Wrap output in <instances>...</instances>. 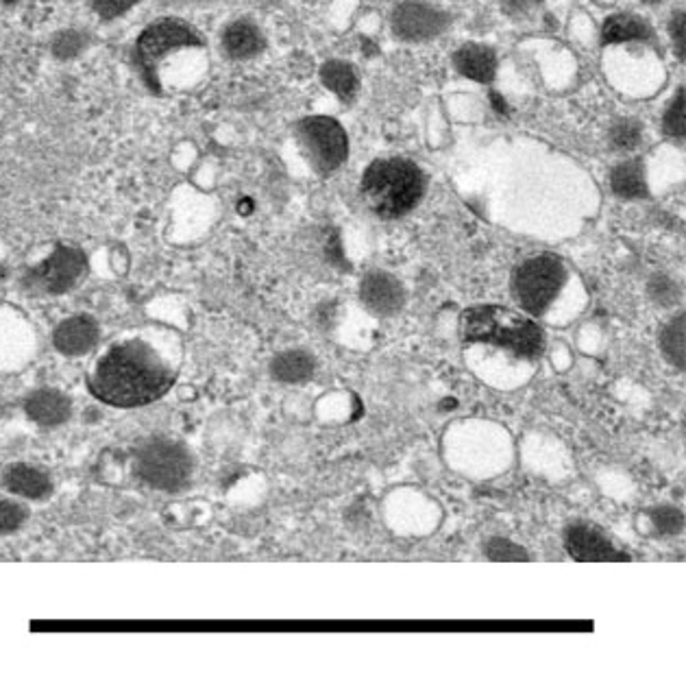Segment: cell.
Instances as JSON below:
<instances>
[{
	"instance_id": "cell-31",
	"label": "cell",
	"mask_w": 686,
	"mask_h": 678,
	"mask_svg": "<svg viewBox=\"0 0 686 678\" xmlns=\"http://www.w3.org/2000/svg\"><path fill=\"white\" fill-rule=\"evenodd\" d=\"M528 2H530V0H503L508 13H512V11H523V9L528 7Z\"/></svg>"
},
{
	"instance_id": "cell-14",
	"label": "cell",
	"mask_w": 686,
	"mask_h": 678,
	"mask_svg": "<svg viewBox=\"0 0 686 678\" xmlns=\"http://www.w3.org/2000/svg\"><path fill=\"white\" fill-rule=\"evenodd\" d=\"M453 64L467 79L491 83L498 70V55L484 44H464L460 51H455Z\"/></svg>"
},
{
	"instance_id": "cell-6",
	"label": "cell",
	"mask_w": 686,
	"mask_h": 678,
	"mask_svg": "<svg viewBox=\"0 0 686 678\" xmlns=\"http://www.w3.org/2000/svg\"><path fill=\"white\" fill-rule=\"evenodd\" d=\"M566 279V269L554 256H536L521 265L514 275V290L521 306L530 315H543L559 297Z\"/></svg>"
},
{
	"instance_id": "cell-25",
	"label": "cell",
	"mask_w": 686,
	"mask_h": 678,
	"mask_svg": "<svg viewBox=\"0 0 686 678\" xmlns=\"http://www.w3.org/2000/svg\"><path fill=\"white\" fill-rule=\"evenodd\" d=\"M27 522L24 506L16 502H0V535H9L18 531Z\"/></svg>"
},
{
	"instance_id": "cell-20",
	"label": "cell",
	"mask_w": 686,
	"mask_h": 678,
	"mask_svg": "<svg viewBox=\"0 0 686 678\" xmlns=\"http://www.w3.org/2000/svg\"><path fill=\"white\" fill-rule=\"evenodd\" d=\"M320 81L342 101H351L358 92V74L347 62H327L320 69Z\"/></svg>"
},
{
	"instance_id": "cell-13",
	"label": "cell",
	"mask_w": 686,
	"mask_h": 678,
	"mask_svg": "<svg viewBox=\"0 0 686 678\" xmlns=\"http://www.w3.org/2000/svg\"><path fill=\"white\" fill-rule=\"evenodd\" d=\"M24 410L40 428H58L70 417V400L60 391L42 389L27 400Z\"/></svg>"
},
{
	"instance_id": "cell-24",
	"label": "cell",
	"mask_w": 686,
	"mask_h": 678,
	"mask_svg": "<svg viewBox=\"0 0 686 678\" xmlns=\"http://www.w3.org/2000/svg\"><path fill=\"white\" fill-rule=\"evenodd\" d=\"M611 142L615 148L622 151H632L638 146L641 142V127L632 121H620L613 130H611Z\"/></svg>"
},
{
	"instance_id": "cell-5",
	"label": "cell",
	"mask_w": 686,
	"mask_h": 678,
	"mask_svg": "<svg viewBox=\"0 0 686 678\" xmlns=\"http://www.w3.org/2000/svg\"><path fill=\"white\" fill-rule=\"evenodd\" d=\"M137 475L162 491H177L186 486L192 474V459L184 445L175 441H151L144 445L135 461Z\"/></svg>"
},
{
	"instance_id": "cell-27",
	"label": "cell",
	"mask_w": 686,
	"mask_h": 678,
	"mask_svg": "<svg viewBox=\"0 0 686 678\" xmlns=\"http://www.w3.org/2000/svg\"><path fill=\"white\" fill-rule=\"evenodd\" d=\"M487 554L493 561H525L528 558L521 547L505 540H491L487 543Z\"/></svg>"
},
{
	"instance_id": "cell-9",
	"label": "cell",
	"mask_w": 686,
	"mask_h": 678,
	"mask_svg": "<svg viewBox=\"0 0 686 678\" xmlns=\"http://www.w3.org/2000/svg\"><path fill=\"white\" fill-rule=\"evenodd\" d=\"M447 24L449 18L442 11L414 0L401 2L392 13V31L403 42L432 40L444 31Z\"/></svg>"
},
{
	"instance_id": "cell-16",
	"label": "cell",
	"mask_w": 686,
	"mask_h": 678,
	"mask_svg": "<svg viewBox=\"0 0 686 678\" xmlns=\"http://www.w3.org/2000/svg\"><path fill=\"white\" fill-rule=\"evenodd\" d=\"M223 47L232 60H249L264 49V38L253 22L238 20L225 29Z\"/></svg>"
},
{
	"instance_id": "cell-11",
	"label": "cell",
	"mask_w": 686,
	"mask_h": 678,
	"mask_svg": "<svg viewBox=\"0 0 686 678\" xmlns=\"http://www.w3.org/2000/svg\"><path fill=\"white\" fill-rule=\"evenodd\" d=\"M360 297L375 315H395L403 306V288L388 273L371 271L360 286Z\"/></svg>"
},
{
	"instance_id": "cell-35",
	"label": "cell",
	"mask_w": 686,
	"mask_h": 678,
	"mask_svg": "<svg viewBox=\"0 0 686 678\" xmlns=\"http://www.w3.org/2000/svg\"><path fill=\"white\" fill-rule=\"evenodd\" d=\"M647 2H658V0H647Z\"/></svg>"
},
{
	"instance_id": "cell-34",
	"label": "cell",
	"mask_w": 686,
	"mask_h": 678,
	"mask_svg": "<svg viewBox=\"0 0 686 678\" xmlns=\"http://www.w3.org/2000/svg\"><path fill=\"white\" fill-rule=\"evenodd\" d=\"M2 2H7V4H13V2H18V0H2Z\"/></svg>"
},
{
	"instance_id": "cell-18",
	"label": "cell",
	"mask_w": 686,
	"mask_h": 678,
	"mask_svg": "<svg viewBox=\"0 0 686 678\" xmlns=\"http://www.w3.org/2000/svg\"><path fill=\"white\" fill-rule=\"evenodd\" d=\"M611 186L622 199H643L647 195V184L641 162L632 160L615 166L611 173Z\"/></svg>"
},
{
	"instance_id": "cell-2",
	"label": "cell",
	"mask_w": 686,
	"mask_h": 678,
	"mask_svg": "<svg viewBox=\"0 0 686 678\" xmlns=\"http://www.w3.org/2000/svg\"><path fill=\"white\" fill-rule=\"evenodd\" d=\"M362 195L377 216L399 218L423 199L426 175L410 160H377L362 177Z\"/></svg>"
},
{
	"instance_id": "cell-12",
	"label": "cell",
	"mask_w": 686,
	"mask_h": 678,
	"mask_svg": "<svg viewBox=\"0 0 686 678\" xmlns=\"http://www.w3.org/2000/svg\"><path fill=\"white\" fill-rule=\"evenodd\" d=\"M99 326L90 317H72L55 330L53 342L63 356H83L99 342Z\"/></svg>"
},
{
	"instance_id": "cell-33",
	"label": "cell",
	"mask_w": 686,
	"mask_h": 678,
	"mask_svg": "<svg viewBox=\"0 0 686 678\" xmlns=\"http://www.w3.org/2000/svg\"><path fill=\"white\" fill-rule=\"evenodd\" d=\"M173 4H201V2H214V0H166Z\"/></svg>"
},
{
	"instance_id": "cell-23",
	"label": "cell",
	"mask_w": 686,
	"mask_h": 678,
	"mask_svg": "<svg viewBox=\"0 0 686 678\" xmlns=\"http://www.w3.org/2000/svg\"><path fill=\"white\" fill-rule=\"evenodd\" d=\"M652 522H654L658 535H663V537L678 535L683 531V524H685L683 513L676 511V508H658V511H654L652 513Z\"/></svg>"
},
{
	"instance_id": "cell-3",
	"label": "cell",
	"mask_w": 686,
	"mask_h": 678,
	"mask_svg": "<svg viewBox=\"0 0 686 678\" xmlns=\"http://www.w3.org/2000/svg\"><path fill=\"white\" fill-rule=\"evenodd\" d=\"M462 337L467 342H489L516 356L534 358L543 349L541 328L501 306H473L462 315Z\"/></svg>"
},
{
	"instance_id": "cell-15",
	"label": "cell",
	"mask_w": 686,
	"mask_h": 678,
	"mask_svg": "<svg viewBox=\"0 0 686 678\" xmlns=\"http://www.w3.org/2000/svg\"><path fill=\"white\" fill-rule=\"evenodd\" d=\"M2 484L13 495L27 500H42L51 493V477L31 465H13L11 470H7Z\"/></svg>"
},
{
	"instance_id": "cell-28",
	"label": "cell",
	"mask_w": 686,
	"mask_h": 678,
	"mask_svg": "<svg viewBox=\"0 0 686 678\" xmlns=\"http://www.w3.org/2000/svg\"><path fill=\"white\" fill-rule=\"evenodd\" d=\"M135 2L137 0H92V7L103 20H114L126 13Z\"/></svg>"
},
{
	"instance_id": "cell-32",
	"label": "cell",
	"mask_w": 686,
	"mask_h": 678,
	"mask_svg": "<svg viewBox=\"0 0 686 678\" xmlns=\"http://www.w3.org/2000/svg\"><path fill=\"white\" fill-rule=\"evenodd\" d=\"M238 212H240L243 216L250 214V212H253V202H250V199H243V202L238 204Z\"/></svg>"
},
{
	"instance_id": "cell-29",
	"label": "cell",
	"mask_w": 686,
	"mask_h": 678,
	"mask_svg": "<svg viewBox=\"0 0 686 678\" xmlns=\"http://www.w3.org/2000/svg\"><path fill=\"white\" fill-rule=\"evenodd\" d=\"M672 35L676 42V53L680 60H685V13L678 11L672 22Z\"/></svg>"
},
{
	"instance_id": "cell-26",
	"label": "cell",
	"mask_w": 686,
	"mask_h": 678,
	"mask_svg": "<svg viewBox=\"0 0 686 678\" xmlns=\"http://www.w3.org/2000/svg\"><path fill=\"white\" fill-rule=\"evenodd\" d=\"M649 295L654 301H658L661 306H672L678 297H680V290L678 286L674 284V279L665 277V275H658L649 281Z\"/></svg>"
},
{
	"instance_id": "cell-22",
	"label": "cell",
	"mask_w": 686,
	"mask_h": 678,
	"mask_svg": "<svg viewBox=\"0 0 686 678\" xmlns=\"http://www.w3.org/2000/svg\"><path fill=\"white\" fill-rule=\"evenodd\" d=\"M663 127H665L667 136H685V94H683V90L676 94L674 103L667 107V112H665V121H663Z\"/></svg>"
},
{
	"instance_id": "cell-8",
	"label": "cell",
	"mask_w": 686,
	"mask_h": 678,
	"mask_svg": "<svg viewBox=\"0 0 686 678\" xmlns=\"http://www.w3.org/2000/svg\"><path fill=\"white\" fill-rule=\"evenodd\" d=\"M85 271V256L72 247H58L38 269L29 273V284L35 290L62 295L70 290Z\"/></svg>"
},
{
	"instance_id": "cell-7",
	"label": "cell",
	"mask_w": 686,
	"mask_h": 678,
	"mask_svg": "<svg viewBox=\"0 0 686 678\" xmlns=\"http://www.w3.org/2000/svg\"><path fill=\"white\" fill-rule=\"evenodd\" d=\"M297 137L314 168L322 175L340 168L349 155L345 130L329 116H308L297 125Z\"/></svg>"
},
{
	"instance_id": "cell-1",
	"label": "cell",
	"mask_w": 686,
	"mask_h": 678,
	"mask_svg": "<svg viewBox=\"0 0 686 678\" xmlns=\"http://www.w3.org/2000/svg\"><path fill=\"white\" fill-rule=\"evenodd\" d=\"M175 382V371L146 340L110 347L90 376V391L110 407H144L162 398Z\"/></svg>"
},
{
	"instance_id": "cell-19",
	"label": "cell",
	"mask_w": 686,
	"mask_h": 678,
	"mask_svg": "<svg viewBox=\"0 0 686 678\" xmlns=\"http://www.w3.org/2000/svg\"><path fill=\"white\" fill-rule=\"evenodd\" d=\"M270 371L279 382L297 384L313 378L314 358L306 351H286L273 360Z\"/></svg>"
},
{
	"instance_id": "cell-17",
	"label": "cell",
	"mask_w": 686,
	"mask_h": 678,
	"mask_svg": "<svg viewBox=\"0 0 686 678\" xmlns=\"http://www.w3.org/2000/svg\"><path fill=\"white\" fill-rule=\"evenodd\" d=\"M652 40V29L634 16H611L602 27L604 44H624V42H647Z\"/></svg>"
},
{
	"instance_id": "cell-10",
	"label": "cell",
	"mask_w": 686,
	"mask_h": 678,
	"mask_svg": "<svg viewBox=\"0 0 686 678\" xmlns=\"http://www.w3.org/2000/svg\"><path fill=\"white\" fill-rule=\"evenodd\" d=\"M564 545L571 558L580 563H615V561H627V556L622 554L611 540L588 526V524H573L566 528Z\"/></svg>"
},
{
	"instance_id": "cell-30",
	"label": "cell",
	"mask_w": 686,
	"mask_h": 678,
	"mask_svg": "<svg viewBox=\"0 0 686 678\" xmlns=\"http://www.w3.org/2000/svg\"><path fill=\"white\" fill-rule=\"evenodd\" d=\"M491 105H493V110H495L500 116H508V114H510V107H508L505 99H503L501 94H498V92L491 94Z\"/></svg>"
},
{
	"instance_id": "cell-21",
	"label": "cell",
	"mask_w": 686,
	"mask_h": 678,
	"mask_svg": "<svg viewBox=\"0 0 686 678\" xmlns=\"http://www.w3.org/2000/svg\"><path fill=\"white\" fill-rule=\"evenodd\" d=\"M661 347L665 356L676 364L685 367V317L678 315L674 321H669L661 332Z\"/></svg>"
},
{
	"instance_id": "cell-4",
	"label": "cell",
	"mask_w": 686,
	"mask_h": 678,
	"mask_svg": "<svg viewBox=\"0 0 686 678\" xmlns=\"http://www.w3.org/2000/svg\"><path fill=\"white\" fill-rule=\"evenodd\" d=\"M203 49L201 35L182 20H157L151 24L135 44V66L142 72L146 85L162 94L166 70L187 51Z\"/></svg>"
}]
</instances>
